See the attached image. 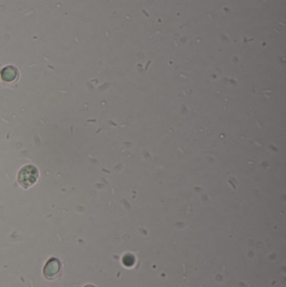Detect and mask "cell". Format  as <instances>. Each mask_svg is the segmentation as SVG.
Instances as JSON below:
<instances>
[{
	"label": "cell",
	"instance_id": "cell-1",
	"mask_svg": "<svg viewBox=\"0 0 286 287\" xmlns=\"http://www.w3.org/2000/svg\"><path fill=\"white\" fill-rule=\"evenodd\" d=\"M18 183L23 188H29L36 183L39 179V171L32 165H28L21 169L18 174Z\"/></svg>",
	"mask_w": 286,
	"mask_h": 287
},
{
	"label": "cell",
	"instance_id": "cell-2",
	"mask_svg": "<svg viewBox=\"0 0 286 287\" xmlns=\"http://www.w3.org/2000/svg\"><path fill=\"white\" fill-rule=\"evenodd\" d=\"M62 263L56 258H51L44 267L43 275L47 280H52L59 274Z\"/></svg>",
	"mask_w": 286,
	"mask_h": 287
},
{
	"label": "cell",
	"instance_id": "cell-3",
	"mask_svg": "<svg viewBox=\"0 0 286 287\" xmlns=\"http://www.w3.org/2000/svg\"><path fill=\"white\" fill-rule=\"evenodd\" d=\"M0 77L3 82L14 83L18 79L20 73L15 66H7L4 67L0 71Z\"/></svg>",
	"mask_w": 286,
	"mask_h": 287
},
{
	"label": "cell",
	"instance_id": "cell-4",
	"mask_svg": "<svg viewBox=\"0 0 286 287\" xmlns=\"http://www.w3.org/2000/svg\"><path fill=\"white\" fill-rule=\"evenodd\" d=\"M135 256L131 255V254H127V255H124V258H123V263H124L125 266H132V265L135 264Z\"/></svg>",
	"mask_w": 286,
	"mask_h": 287
},
{
	"label": "cell",
	"instance_id": "cell-5",
	"mask_svg": "<svg viewBox=\"0 0 286 287\" xmlns=\"http://www.w3.org/2000/svg\"><path fill=\"white\" fill-rule=\"evenodd\" d=\"M84 287H95V286H94V285H85Z\"/></svg>",
	"mask_w": 286,
	"mask_h": 287
}]
</instances>
